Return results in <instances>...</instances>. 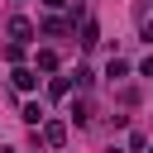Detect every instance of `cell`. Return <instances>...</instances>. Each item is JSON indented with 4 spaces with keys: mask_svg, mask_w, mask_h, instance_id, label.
I'll return each instance as SVG.
<instances>
[{
    "mask_svg": "<svg viewBox=\"0 0 153 153\" xmlns=\"http://www.w3.org/2000/svg\"><path fill=\"white\" fill-rule=\"evenodd\" d=\"M43 120H48V115H43V105H38V100H29V105H24V124H33V129H38Z\"/></svg>",
    "mask_w": 153,
    "mask_h": 153,
    "instance_id": "obj_5",
    "label": "cell"
},
{
    "mask_svg": "<svg viewBox=\"0 0 153 153\" xmlns=\"http://www.w3.org/2000/svg\"><path fill=\"white\" fill-rule=\"evenodd\" d=\"M10 81H14L19 91H33V86H38V72H33V67H14V72H10Z\"/></svg>",
    "mask_w": 153,
    "mask_h": 153,
    "instance_id": "obj_2",
    "label": "cell"
},
{
    "mask_svg": "<svg viewBox=\"0 0 153 153\" xmlns=\"http://www.w3.org/2000/svg\"><path fill=\"white\" fill-rule=\"evenodd\" d=\"M143 43H153V19H148V24H143Z\"/></svg>",
    "mask_w": 153,
    "mask_h": 153,
    "instance_id": "obj_10",
    "label": "cell"
},
{
    "mask_svg": "<svg viewBox=\"0 0 153 153\" xmlns=\"http://www.w3.org/2000/svg\"><path fill=\"white\" fill-rule=\"evenodd\" d=\"M124 72H129V62H124V57H110V62H105V76H110V81H120Z\"/></svg>",
    "mask_w": 153,
    "mask_h": 153,
    "instance_id": "obj_7",
    "label": "cell"
},
{
    "mask_svg": "<svg viewBox=\"0 0 153 153\" xmlns=\"http://www.w3.org/2000/svg\"><path fill=\"white\" fill-rule=\"evenodd\" d=\"M139 72H143V76H153V53L143 57V67H139Z\"/></svg>",
    "mask_w": 153,
    "mask_h": 153,
    "instance_id": "obj_9",
    "label": "cell"
},
{
    "mask_svg": "<svg viewBox=\"0 0 153 153\" xmlns=\"http://www.w3.org/2000/svg\"><path fill=\"white\" fill-rule=\"evenodd\" d=\"M10 38H14V43H29V38H33V24H29V19H10Z\"/></svg>",
    "mask_w": 153,
    "mask_h": 153,
    "instance_id": "obj_3",
    "label": "cell"
},
{
    "mask_svg": "<svg viewBox=\"0 0 153 153\" xmlns=\"http://www.w3.org/2000/svg\"><path fill=\"white\" fill-rule=\"evenodd\" d=\"M5 153H14V148H5Z\"/></svg>",
    "mask_w": 153,
    "mask_h": 153,
    "instance_id": "obj_12",
    "label": "cell"
},
{
    "mask_svg": "<svg viewBox=\"0 0 153 153\" xmlns=\"http://www.w3.org/2000/svg\"><path fill=\"white\" fill-rule=\"evenodd\" d=\"M96 43H100V29L86 19V24H81V48H96Z\"/></svg>",
    "mask_w": 153,
    "mask_h": 153,
    "instance_id": "obj_6",
    "label": "cell"
},
{
    "mask_svg": "<svg viewBox=\"0 0 153 153\" xmlns=\"http://www.w3.org/2000/svg\"><path fill=\"white\" fill-rule=\"evenodd\" d=\"M38 67H43V72H53V67H57V53H53V48H43V53H38Z\"/></svg>",
    "mask_w": 153,
    "mask_h": 153,
    "instance_id": "obj_8",
    "label": "cell"
},
{
    "mask_svg": "<svg viewBox=\"0 0 153 153\" xmlns=\"http://www.w3.org/2000/svg\"><path fill=\"white\" fill-rule=\"evenodd\" d=\"M38 129H43V143H48V148H62V143H67V124H62V120H43Z\"/></svg>",
    "mask_w": 153,
    "mask_h": 153,
    "instance_id": "obj_1",
    "label": "cell"
},
{
    "mask_svg": "<svg viewBox=\"0 0 153 153\" xmlns=\"http://www.w3.org/2000/svg\"><path fill=\"white\" fill-rule=\"evenodd\" d=\"M43 5H48V10H62V5H67V0H43Z\"/></svg>",
    "mask_w": 153,
    "mask_h": 153,
    "instance_id": "obj_11",
    "label": "cell"
},
{
    "mask_svg": "<svg viewBox=\"0 0 153 153\" xmlns=\"http://www.w3.org/2000/svg\"><path fill=\"white\" fill-rule=\"evenodd\" d=\"M72 86H76V72H72V76H53V86H48V91L62 100V96H72Z\"/></svg>",
    "mask_w": 153,
    "mask_h": 153,
    "instance_id": "obj_4",
    "label": "cell"
}]
</instances>
